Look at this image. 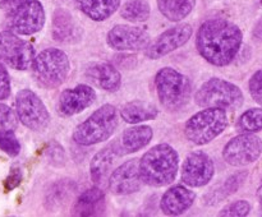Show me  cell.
I'll use <instances>...</instances> for the list:
<instances>
[{"label":"cell","instance_id":"obj_34","mask_svg":"<svg viewBox=\"0 0 262 217\" xmlns=\"http://www.w3.org/2000/svg\"><path fill=\"white\" fill-rule=\"evenodd\" d=\"M10 94V77L4 64L0 63V101L7 100Z\"/></svg>","mask_w":262,"mask_h":217},{"label":"cell","instance_id":"obj_8","mask_svg":"<svg viewBox=\"0 0 262 217\" xmlns=\"http://www.w3.org/2000/svg\"><path fill=\"white\" fill-rule=\"evenodd\" d=\"M35 58V49L28 41L13 31L0 32V63L17 70H27L32 68Z\"/></svg>","mask_w":262,"mask_h":217},{"label":"cell","instance_id":"obj_27","mask_svg":"<svg viewBox=\"0 0 262 217\" xmlns=\"http://www.w3.org/2000/svg\"><path fill=\"white\" fill-rule=\"evenodd\" d=\"M238 128L245 133H257L262 130V109L253 107L241 115Z\"/></svg>","mask_w":262,"mask_h":217},{"label":"cell","instance_id":"obj_32","mask_svg":"<svg viewBox=\"0 0 262 217\" xmlns=\"http://www.w3.org/2000/svg\"><path fill=\"white\" fill-rule=\"evenodd\" d=\"M248 88L252 99L262 106V69L255 71L248 82Z\"/></svg>","mask_w":262,"mask_h":217},{"label":"cell","instance_id":"obj_37","mask_svg":"<svg viewBox=\"0 0 262 217\" xmlns=\"http://www.w3.org/2000/svg\"><path fill=\"white\" fill-rule=\"evenodd\" d=\"M257 199H258V202L262 204V185L257 189Z\"/></svg>","mask_w":262,"mask_h":217},{"label":"cell","instance_id":"obj_29","mask_svg":"<svg viewBox=\"0 0 262 217\" xmlns=\"http://www.w3.org/2000/svg\"><path fill=\"white\" fill-rule=\"evenodd\" d=\"M0 150L10 157H15L20 152V144L14 132H0Z\"/></svg>","mask_w":262,"mask_h":217},{"label":"cell","instance_id":"obj_18","mask_svg":"<svg viewBox=\"0 0 262 217\" xmlns=\"http://www.w3.org/2000/svg\"><path fill=\"white\" fill-rule=\"evenodd\" d=\"M86 77L97 87L107 92H115L122 86V76L119 70L109 63L97 61L87 66Z\"/></svg>","mask_w":262,"mask_h":217},{"label":"cell","instance_id":"obj_10","mask_svg":"<svg viewBox=\"0 0 262 217\" xmlns=\"http://www.w3.org/2000/svg\"><path fill=\"white\" fill-rule=\"evenodd\" d=\"M262 155V139L255 133H243L232 138L223 150V158L234 167L256 162Z\"/></svg>","mask_w":262,"mask_h":217},{"label":"cell","instance_id":"obj_30","mask_svg":"<svg viewBox=\"0 0 262 217\" xmlns=\"http://www.w3.org/2000/svg\"><path fill=\"white\" fill-rule=\"evenodd\" d=\"M251 204L245 199H239L233 203L225 206L222 211L219 212V216L225 217H245L250 213Z\"/></svg>","mask_w":262,"mask_h":217},{"label":"cell","instance_id":"obj_11","mask_svg":"<svg viewBox=\"0 0 262 217\" xmlns=\"http://www.w3.org/2000/svg\"><path fill=\"white\" fill-rule=\"evenodd\" d=\"M214 175V161L204 151L191 152L183 161L181 178L182 181L191 188H201L207 185Z\"/></svg>","mask_w":262,"mask_h":217},{"label":"cell","instance_id":"obj_12","mask_svg":"<svg viewBox=\"0 0 262 217\" xmlns=\"http://www.w3.org/2000/svg\"><path fill=\"white\" fill-rule=\"evenodd\" d=\"M45 9L38 0H30L10 13L9 28L17 35L30 36L42 30L45 25Z\"/></svg>","mask_w":262,"mask_h":217},{"label":"cell","instance_id":"obj_20","mask_svg":"<svg viewBox=\"0 0 262 217\" xmlns=\"http://www.w3.org/2000/svg\"><path fill=\"white\" fill-rule=\"evenodd\" d=\"M118 156H120V153L114 143L113 146L100 150L92 157L91 163H90V175L95 184H101L105 180Z\"/></svg>","mask_w":262,"mask_h":217},{"label":"cell","instance_id":"obj_28","mask_svg":"<svg viewBox=\"0 0 262 217\" xmlns=\"http://www.w3.org/2000/svg\"><path fill=\"white\" fill-rule=\"evenodd\" d=\"M18 127V115L8 105L0 104V132H14Z\"/></svg>","mask_w":262,"mask_h":217},{"label":"cell","instance_id":"obj_22","mask_svg":"<svg viewBox=\"0 0 262 217\" xmlns=\"http://www.w3.org/2000/svg\"><path fill=\"white\" fill-rule=\"evenodd\" d=\"M78 9L95 22L112 17L120 8V0H76Z\"/></svg>","mask_w":262,"mask_h":217},{"label":"cell","instance_id":"obj_3","mask_svg":"<svg viewBox=\"0 0 262 217\" xmlns=\"http://www.w3.org/2000/svg\"><path fill=\"white\" fill-rule=\"evenodd\" d=\"M118 124L119 119L115 106L105 104L74 128L73 140L84 147L105 142L114 134Z\"/></svg>","mask_w":262,"mask_h":217},{"label":"cell","instance_id":"obj_38","mask_svg":"<svg viewBox=\"0 0 262 217\" xmlns=\"http://www.w3.org/2000/svg\"><path fill=\"white\" fill-rule=\"evenodd\" d=\"M260 2H261V4H262V0H260Z\"/></svg>","mask_w":262,"mask_h":217},{"label":"cell","instance_id":"obj_15","mask_svg":"<svg viewBox=\"0 0 262 217\" xmlns=\"http://www.w3.org/2000/svg\"><path fill=\"white\" fill-rule=\"evenodd\" d=\"M142 183L140 161L138 158H132L113 171L109 178V189L117 196H128L140 190Z\"/></svg>","mask_w":262,"mask_h":217},{"label":"cell","instance_id":"obj_39","mask_svg":"<svg viewBox=\"0 0 262 217\" xmlns=\"http://www.w3.org/2000/svg\"><path fill=\"white\" fill-rule=\"evenodd\" d=\"M3 2V0H0V3H2Z\"/></svg>","mask_w":262,"mask_h":217},{"label":"cell","instance_id":"obj_35","mask_svg":"<svg viewBox=\"0 0 262 217\" xmlns=\"http://www.w3.org/2000/svg\"><path fill=\"white\" fill-rule=\"evenodd\" d=\"M20 181H22V173H20V170L18 167H13L4 183L5 189H7L8 191L13 190V189L17 188V186L19 185Z\"/></svg>","mask_w":262,"mask_h":217},{"label":"cell","instance_id":"obj_19","mask_svg":"<svg viewBox=\"0 0 262 217\" xmlns=\"http://www.w3.org/2000/svg\"><path fill=\"white\" fill-rule=\"evenodd\" d=\"M154 137L152 128L148 125H135L122 133L119 142L115 143L120 156L129 155L145 148Z\"/></svg>","mask_w":262,"mask_h":217},{"label":"cell","instance_id":"obj_25","mask_svg":"<svg viewBox=\"0 0 262 217\" xmlns=\"http://www.w3.org/2000/svg\"><path fill=\"white\" fill-rule=\"evenodd\" d=\"M76 32L72 15L64 9H56L54 13L53 36L56 41H71Z\"/></svg>","mask_w":262,"mask_h":217},{"label":"cell","instance_id":"obj_6","mask_svg":"<svg viewBox=\"0 0 262 217\" xmlns=\"http://www.w3.org/2000/svg\"><path fill=\"white\" fill-rule=\"evenodd\" d=\"M194 101L204 109L219 107L224 110H238L245 102V96L239 87L234 83L214 77L197 89Z\"/></svg>","mask_w":262,"mask_h":217},{"label":"cell","instance_id":"obj_31","mask_svg":"<svg viewBox=\"0 0 262 217\" xmlns=\"http://www.w3.org/2000/svg\"><path fill=\"white\" fill-rule=\"evenodd\" d=\"M246 175H247V173H238L235 174V175L230 176V178L227 180V183H225V185L222 188V190L219 191L220 193L219 199H223L225 198V197L229 196V194L235 193L237 189L241 186V184L245 181Z\"/></svg>","mask_w":262,"mask_h":217},{"label":"cell","instance_id":"obj_26","mask_svg":"<svg viewBox=\"0 0 262 217\" xmlns=\"http://www.w3.org/2000/svg\"><path fill=\"white\" fill-rule=\"evenodd\" d=\"M150 14L151 8L146 0H127L120 7V15L128 22H146L150 18Z\"/></svg>","mask_w":262,"mask_h":217},{"label":"cell","instance_id":"obj_36","mask_svg":"<svg viewBox=\"0 0 262 217\" xmlns=\"http://www.w3.org/2000/svg\"><path fill=\"white\" fill-rule=\"evenodd\" d=\"M28 2H30V0H3V2L0 3V8L10 14V13L17 10L18 8L22 7L23 4H26V3Z\"/></svg>","mask_w":262,"mask_h":217},{"label":"cell","instance_id":"obj_24","mask_svg":"<svg viewBox=\"0 0 262 217\" xmlns=\"http://www.w3.org/2000/svg\"><path fill=\"white\" fill-rule=\"evenodd\" d=\"M161 14L170 22H181L194 9L196 0H156Z\"/></svg>","mask_w":262,"mask_h":217},{"label":"cell","instance_id":"obj_16","mask_svg":"<svg viewBox=\"0 0 262 217\" xmlns=\"http://www.w3.org/2000/svg\"><path fill=\"white\" fill-rule=\"evenodd\" d=\"M96 100V92L89 84H78L74 88L64 89L59 96L58 112L64 117L79 114L91 106Z\"/></svg>","mask_w":262,"mask_h":217},{"label":"cell","instance_id":"obj_23","mask_svg":"<svg viewBox=\"0 0 262 217\" xmlns=\"http://www.w3.org/2000/svg\"><path fill=\"white\" fill-rule=\"evenodd\" d=\"M159 115L158 107L154 104L147 101H141V100H135V101L127 102L123 105L120 109V116L128 124H140L142 122L156 119Z\"/></svg>","mask_w":262,"mask_h":217},{"label":"cell","instance_id":"obj_1","mask_svg":"<svg viewBox=\"0 0 262 217\" xmlns=\"http://www.w3.org/2000/svg\"><path fill=\"white\" fill-rule=\"evenodd\" d=\"M243 33L234 23L223 18L209 19L200 26L196 47L200 55L215 66H227L242 46Z\"/></svg>","mask_w":262,"mask_h":217},{"label":"cell","instance_id":"obj_5","mask_svg":"<svg viewBox=\"0 0 262 217\" xmlns=\"http://www.w3.org/2000/svg\"><path fill=\"white\" fill-rule=\"evenodd\" d=\"M227 111L219 107H205L187 120L184 135L196 146H205L219 137L228 128Z\"/></svg>","mask_w":262,"mask_h":217},{"label":"cell","instance_id":"obj_2","mask_svg":"<svg viewBox=\"0 0 262 217\" xmlns=\"http://www.w3.org/2000/svg\"><path fill=\"white\" fill-rule=\"evenodd\" d=\"M179 168V156L168 143H159L140 158V173L143 183L161 188L173 183Z\"/></svg>","mask_w":262,"mask_h":217},{"label":"cell","instance_id":"obj_7","mask_svg":"<svg viewBox=\"0 0 262 217\" xmlns=\"http://www.w3.org/2000/svg\"><path fill=\"white\" fill-rule=\"evenodd\" d=\"M32 69L38 84L45 88L54 89L64 83L71 71V63L63 50L50 47L42 50L36 56Z\"/></svg>","mask_w":262,"mask_h":217},{"label":"cell","instance_id":"obj_4","mask_svg":"<svg viewBox=\"0 0 262 217\" xmlns=\"http://www.w3.org/2000/svg\"><path fill=\"white\" fill-rule=\"evenodd\" d=\"M155 88L159 101L169 111L184 107L192 96V83L188 77L170 66H165L156 73Z\"/></svg>","mask_w":262,"mask_h":217},{"label":"cell","instance_id":"obj_21","mask_svg":"<svg viewBox=\"0 0 262 217\" xmlns=\"http://www.w3.org/2000/svg\"><path fill=\"white\" fill-rule=\"evenodd\" d=\"M105 209V194L99 186H94L83 193L77 199L74 204V214L79 216H94V214L102 213Z\"/></svg>","mask_w":262,"mask_h":217},{"label":"cell","instance_id":"obj_13","mask_svg":"<svg viewBox=\"0 0 262 217\" xmlns=\"http://www.w3.org/2000/svg\"><path fill=\"white\" fill-rule=\"evenodd\" d=\"M192 32L193 30L188 23H181V25L174 26L159 35L155 40L151 41L150 45L146 47L145 55L152 60L164 58L168 54L186 45L189 38L192 37Z\"/></svg>","mask_w":262,"mask_h":217},{"label":"cell","instance_id":"obj_33","mask_svg":"<svg viewBox=\"0 0 262 217\" xmlns=\"http://www.w3.org/2000/svg\"><path fill=\"white\" fill-rule=\"evenodd\" d=\"M48 156L50 158V162L54 165H63L66 160V153H64L63 147L58 142H51L50 147L48 148Z\"/></svg>","mask_w":262,"mask_h":217},{"label":"cell","instance_id":"obj_9","mask_svg":"<svg viewBox=\"0 0 262 217\" xmlns=\"http://www.w3.org/2000/svg\"><path fill=\"white\" fill-rule=\"evenodd\" d=\"M15 112L25 127L41 132L50 124V112L42 100L31 89H20L15 96Z\"/></svg>","mask_w":262,"mask_h":217},{"label":"cell","instance_id":"obj_17","mask_svg":"<svg viewBox=\"0 0 262 217\" xmlns=\"http://www.w3.org/2000/svg\"><path fill=\"white\" fill-rule=\"evenodd\" d=\"M196 201V193L187 186L173 185L164 193L160 209L166 216H181L186 213Z\"/></svg>","mask_w":262,"mask_h":217},{"label":"cell","instance_id":"obj_14","mask_svg":"<svg viewBox=\"0 0 262 217\" xmlns=\"http://www.w3.org/2000/svg\"><path fill=\"white\" fill-rule=\"evenodd\" d=\"M106 42L117 51L146 50L151 42L150 35L141 27L129 25H117L107 32Z\"/></svg>","mask_w":262,"mask_h":217}]
</instances>
